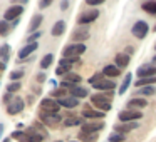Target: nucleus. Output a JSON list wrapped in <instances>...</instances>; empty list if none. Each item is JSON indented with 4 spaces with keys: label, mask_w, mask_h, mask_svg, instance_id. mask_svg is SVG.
I'll return each mask as SVG.
<instances>
[{
    "label": "nucleus",
    "mask_w": 156,
    "mask_h": 142,
    "mask_svg": "<svg viewBox=\"0 0 156 142\" xmlns=\"http://www.w3.org/2000/svg\"><path fill=\"white\" fill-rule=\"evenodd\" d=\"M112 90L109 92H101V94H94L91 95V102L98 110L102 112H109L111 110V99H112Z\"/></svg>",
    "instance_id": "obj_1"
},
{
    "label": "nucleus",
    "mask_w": 156,
    "mask_h": 142,
    "mask_svg": "<svg viewBox=\"0 0 156 142\" xmlns=\"http://www.w3.org/2000/svg\"><path fill=\"white\" fill-rule=\"evenodd\" d=\"M86 52V45L84 44H69L64 47L62 50V57L64 59H69L72 62H77L79 57Z\"/></svg>",
    "instance_id": "obj_2"
},
{
    "label": "nucleus",
    "mask_w": 156,
    "mask_h": 142,
    "mask_svg": "<svg viewBox=\"0 0 156 142\" xmlns=\"http://www.w3.org/2000/svg\"><path fill=\"white\" fill-rule=\"evenodd\" d=\"M131 34H133V37H136L138 40H143V39H146V35L149 34V25L146 24L144 20L134 22V25L131 27Z\"/></svg>",
    "instance_id": "obj_3"
},
{
    "label": "nucleus",
    "mask_w": 156,
    "mask_h": 142,
    "mask_svg": "<svg viewBox=\"0 0 156 142\" xmlns=\"http://www.w3.org/2000/svg\"><path fill=\"white\" fill-rule=\"evenodd\" d=\"M118 119L121 122H138L139 119H143V112L136 109H126L118 114Z\"/></svg>",
    "instance_id": "obj_4"
},
{
    "label": "nucleus",
    "mask_w": 156,
    "mask_h": 142,
    "mask_svg": "<svg viewBox=\"0 0 156 142\" xmlns=\"http://www.w3.org/2000/svg\"><path fill=\"white\" fill-rule=\"evenodd\" d=\"M41 110L51 112V114H59L61 104H59V100H55V99H52V97H45L41 100Z\"/></svg>",
    "instance_id": "obj_5"
},
{
    "label": "nucleus",
    "mask_w": 156,
    "mask_h": 142,
    "mask_svg": "<svg viewBox=\"0 0 156 142\" xmlns=\"http://www.w3.org/2000/svg\"><path fill=\"white\" fill-rule=\"evenodd\" d=\"M98 17H99V10L98 8H91V10L82 12V14L79 15L77 24L79 25H89V24H92L94 20H98Z\"/></svg>",
    "instance_id": "obj_6"
},
{
    "label": "nucleus",
    "mask_w": 156,
    "mask_h": 142,
    "mask_svg": "<svg viewBox=\"0 0 156 142\" xmlns=\"http://www.w3.org/2000/svg\"><path fill=\"white\" fill-rule=\"evenodd\" d=\"M25 107V102L22 100L20 97H12V100L7 104V114L9 115H17L24 110Z\"/></svg>",
    "instance_id": "obj_7"
},
{
    "label": "nucleus",
    "mask_w": 156,
    "mask_h": 142,
    "mask_svg": "<svg viewBox=\"0 0 156 142\" xmlns=\"http://www.w3.org/2000/svg\"><path fill=\"white\" fill-rule=\"evenodd\" d=\"M22 14H24V5H12V7H9L7 10L4 12V20L14 22V20H17Z\"/></svg>",
    "instance_id": "obj_8"
},
{
    "label": "nucleus",
    "mask_w": 156,
    "mask_h": 142,
    "mask_svg": "<svg viewBox=\"0 0 156 142\" xmlns=\"http://www.w3.org/2000/svg\"><path fill=\"white\" fill-rule=\"evenodd\" d=\"M39 119H41V122L45 125H55L62 120V117L59 114H51V112H45V110L39 112Z\"/></svg>",
    "instance_id": "obj_9"
},
{
    "label": "nucleus",
    "mask_w": 156,
    "mask_h": 142,
    "mask_svg": "<svg viewBox=\"0 0 156 142\" xmlns=\"http://www.w3.org/2000/svg\"><path fill=\"white\" fill-rule=\"evenodd\" d=\"M89 27H86V25H82V27H77L74 32H72L71 39L76 42V44H82V42H86L89 39Z\"/></svg>",
    "instance_id": "obj_10"
},
{
    "label": "nucleus",
    "mask_w": 156,
    "mask_h": 142,
    "mask_svg": "<svg viewBox=\"0 0 156 142\" xmlns=\"http://www.w3.org/2000/svg\"><path fill=\"white\" fill-rule=\"evenodd\" d=\"M136 74H138V77H154L156 75V64L153 62V64H144V65H139L138 70H136Z\"/></svg>",
    "instance_id": "obj_11"
},
{
    "label": "nucleus",
    "mask_w": 156,
    "mask_h": 142,
    "mask_svg": "<svg viewBox=\"0 0 156 142\" xmlns=\"http://www.w3.org/2000/svg\"><path fill=\"white\" fill-rule=\"evenodd\" d=\"M72 64H74L72 60H69V59H64V57H62L61 62H59V65H57V69H55V75H57V77H64L67 72H71Z\"/></svg>",
    "instance_id": "obj_12"
},
{
    "label": "nucleus",
    "mask_w": 156,
    "mask_h": 142,
    "mask_svg": "<svg viewBox=\"0 0 156 142\" xmlns=\"http://www.w3.org/2000/svg\"><path fill=\"white\" fill-rule=\"evenodd\" d=\"M92 87H94L96 90H101V92H109V90H114L116 89V84L111 79H101L99 82L92 84Z\"/></svg>",
    "instance_id": "obj_13"
},
{
    "label": "nucleus",
    "mask_w": 156,
    "mask_h": 142,
    "mask_svg": "<svg viewBox=\"0 0 156 142\" xmlns=\"http://www.w3.org/2000/svg\"><path fill=\"white\" fill-rule=\"evenodd\" d=\"M39 49V44L37 42H30V44H25L24 47L19 50V59L20 60H24V59H27V57H30L32 54H34L35 50Z\"/></svg>",
    "instance_id": "obj_14"
},
{
    "label": "nucleus",
    "mask_w": 156,
    "mask_h": 142,
    "mask_svg": "<svg viewBox=\"0 0 156 142\" xmlns=\"http://www.w3.org/2000/svg\"><path fill=\"white\" fill-rule=\"evenodd\" d=\"M139 124L138 122H121V124H116L114 125V132H119V134H129L131 130L138 129Z\"/></svg>",
    "instance_id": "obj_15"
},
{
    "label": "nucleus",
    "mask_w": 156,
    "mask_h": 142,
    "mask_svg": "<svg viewBox=\"0 0 156 142\" xmlns=\"http://www.w3.org/2000/svg\"><path fill=\"white\" fill-rule=\"evenodd\" d=\"M104 122L99 120V122H84V124L81 125V130L82 132H99L104 129Z\"/></svg>",
    "instance_id": "obj_16"
},
{
    "label": "nucleus",
    "mask_w": 156,
    "mask_h": 142,
    "mask_svg": "<svg viewBox=\"0 0 156 142\" xmlns=\"http://www.w3.org/2000/svg\"><path fill=\"white\" fill-rule=\"evenodd\" d=\"M57 100L61 104V107H66V109H74L79 105V99L74 97V95H66V97H61Z\"/></svg>",
    "instance_id": "obj_17"
},
{
    "label": "nucleus",
    "mask_w": 156,
    "mask_h": 142,
    "mask_svg": "<svg viewBox=\"0 0 156 142\" xmlns=\"http://www.w3.org/2000/svg\"><path fill=\"white\" fill-rule=\"evenodd\" d=\"M104 114H106V112L96 110V109L89 107V105H86L84 110H82V117H84V119H104Z\"/></svg>",
    "instance_id": "obj_18"
},
{
    "label": "nucleus",
    "mask_w": 156,
    "mask_h": 142,
    "mask_svg": "<svg viewBox=\"0 0 156 142\" xmlns=\"http://www.w3.org/2000/svg\"><path fill=\"white\" fill-rule=\"evenodd\" d=\"M25 132H27V142H42L45 139V135L42 134V132H39L34 125H32L30 129H27Z\"/></svg>",
    "instance_id": "obj_19"
},
{
    "label": "nucleus",
    "mask_w": 156,
    "mask_h": 142,
    "mask_svg": "<svg viewBox=\"0 0 156 142\" xmlns=\"http://www.w3.org/2000/svg\"><path fill=\"white\" fill-rule=\"evenodd\" d=\"M102 74H104V77L116 79V77H119V75H121V69H119L118 65H114V64H109V65H104Z\"/></svg>",
    "instance_id": "obj_20"
},
{
    "label": "nucleus",
    "mask_w": 156,
    "mask_h": 142,
    "mask_svg": "<svg viewBox=\"0 0 156 142\" xmlns=\"http://www.w3.org/2000/svg\"><path fill=\"white\" fill-rule=\"evenodd\" d=\"M66 22L64 20H57L54 25H52V29H51V35L52 37H61V35H64V32H66Z\"/></svg>",
    "instance_id": "obj_21"
},
{
    "label": "nucleus",
    "mask_w": 156,
    "mask_h": 142,
    "mask_svg": "<svg viewBox=\"0 0 156 142\" xmlns=\"http://www.w3.org/2000/svg\"><path fill=\"white\" fill-rule=\"evenodd\" d=\"M129 60H131L129 54H116V57H114V65H118L119 69H126V67L129 65Z\"/></svg>",
    "instance_id": "obj_22"
},
{
    "label": "nucleus",
    "mask_w": 156,
    "mask_h": 142,
    "mask_svg": "<svg viewBox=\"0 0 156 142\" xmlns=\"http://www.w3.org/2000/svg\"><path fill=\"white\" fill-rule=\"evenodd\" d=\"M42 20H44V17H42L41 14L34 15V17H32V20H30V24H29V27H27V32H29V34H34V32H37L39 27H41V24H42Z\"/></svg>",
    "instance_id": "obj_23"
},
{
    "label": "nucleus",
    "mask_w": 156,
    "mask_h": 142,
    "mask_svg": "<svg viewBox=\"0 0 156 142\" xmlns=\"http://www.w3.org/2000/svg\"><path fill=\"white\" fill-rule=\"evenodd\" d=\"M148 105V100L144 97H134L128 102V109H144Z\"/></svg>",
    "instance_id": "obj_24"
},
{
    "label": "nucleus",
    "mask_w": 156,
    "mask_h": 142,
    "mask_svg": "<svg viewBox=\"0 0 156 142\" xmlns=\"http://www.w3.org/2000/svg\"><path fill=\"white\" fill-rule=\"evenodd\" d=\"M79 140L81 142H96L98 140V132H79Z\"/></svg>",
    "instance_id": "obj_25"
},
{
    "label": "nucleus",
    "mask_w": 156,
    "mask_h": 142,
    "mask_svg": "<svg viewBox=\"0 0 156 142\" xmlns=\"http://www.w3.org/2000/svg\"><path fill=\"white\" fill-rule=\"evenodd\" d=\"M141 8L149 15H156V0H146V2H143Z\"/></svg>",
    "instance_id": "obj_26"
},
{
    "label": "nucleus",
    "mask_w": 156,
    "mask_h": 142,
    "mask_svg": "<svg viewBox=\"0 0 156 142\" xmlns=\"http://www.w3.org/2000/svg\"><path fill=\"white\" fill-rule=\"evenodd\" d=\"M10 52H12V49H10V45H9V44L0 45V60L4 62V64H7V62H9V59H10Z\"/></svg>",
    "instance_id": "obj_27"
},
{
    "label": "nucleus",
    "mask_w": 156,
    "mask_h": 142,
    "mask_svg": "<svg viewBox=\"0 0 156 142\" xmlns=\"http://www.w3.org/2000/svg\"><path fill=\"white\" fill-rule=\"evenodd\" d=\"M71 95H74V97H77V99H84L89 95V92H87V89L81 87V85H74V87L71 89Z\"/></svg>",
    "instance_id": "obj_28"
},
{
    "label": "nucleus",
    "mask_w": 156,
    "mask_h": 142,
    "mask_svg": "<svg viewBox=\"0 0 156 142\" xmlns=\"http://www.w3.org/2000/svg\"><path fill=\"white\" fill-rule=\"evenodd\" d=\"M153 84H156V75L154 77H141V79H138V80L134 82V85L136 87H144V85H153Z\"/></svg>",
    "instance_id": "obj_29"
},
{
    "label": "nucleus",
    "mask_w": 156,
    "mask_h": 142,
    "mask_svg": "<svg viewBox=\"0 0 156 142\" xmlns=\"http://www.w3.org/2000/svg\"><path fill=\"white\" fill-rule=\"evenodd\" d=\"M62 80H66V82H71V84H74V85H77L79 82L82 80L81 79V75L79 74H76V72H67V74L62 77Z\"/></svg>",
    "instance_id": "obj_30"
},
{
    "label": "nucleus",
    "mask_w": 156,
    "mask_h": 142,
    "mask_svg": "<svg viewBox=\"0 0 156 142\" xmlns=\"http://www.w3.org/2000/svg\"><path fill=\"white\" fill-rule=\"evenodd\" d=\"M138 94L141 97H149V95H154L156 94V87L153 85H144V87H139L138 89Z\"/></svg>",
    "instance_id": "obj_31"
},
{
    "label": "nucleus",
    "mask_w": 156,
    "mask_h": 142,
    "mask_svg": "<svg viewBox=\"0 0 156 142\" xmlns=\"http://www.w3.org/2000/svg\"><path fill=\"white\" fill-rule=\"evenodd\" d=\"M131 80H133V75H131V74H126V75H124V80H122L121 87H119V90H118V94H119V95L126 94V90H128L129 85H131Z\"/></svg>",
    "instance_id": "obj_32"
},
{
    "label": "nucleus",
    "mask_w": 156,
    "mask_h": 142,
    "mask_svg": "<svg viewBox=\"0 0 156 142\" xmlns=\"http://www.w3.org/2000/svg\"><path fill=\"white\" fill-rule=\"evenodd\" d=\"M52 62H54V55L52 54H45L44 57H42V60H41V69H49L52 65Z\"/></svg>",
    "instance_id": "obj_33"
},
{
    "label": "nucleus",
    "mask_w": 156,
    "mask_h": 142,
    "mask_svg": "<svg viewBox=\"0 0 156 142\" xmlns=\"http://www.w3.org/2000/svg\"><path fill=\"white\" fill-rule=\"evenodd\" d=\"M84 122H82V119L79 117H67L64 120V125L66 127H74V125H82Z\"/></svg>",
    "instance_id": "obj_34"
},
{
    "label": "nucleus",
    "mask_w": 156,
    "mask_h": 142,
    "mask_svg": "<svg viewBox=\"0 0 156 142\" xmlns=\"http://www.w3.org/2000/svg\"><path fill=\"white\" fill-rule=\"evenodd\" d=\"M108 140L109 142H124L126 140V135L124 134H119V132H112V134H109Z\"/></svg>",
    "instance_id": "obj_35"
},
{
    "label": "nucleus",
    "mask_w": 156,
    "mask_h": 142,
    "mask_svg": "<svg viewBox=\"0 0 156 142\" xmlns=\"http://www.w3.org/2000/svg\"><path fill=\"white\" fill-rule=\"evenodd\" d=\"M9 32H10V22L0 20V35L5 37V35H9Z\"/></svg>",
    "instance_id": "obj_36"
},
{
    "label": "nucleus",
    "mask_w": 156,
    "mask_h": 142,
    "mask_svg": "<svg viewBox=\"0 0 156 142\" xmlns=\"http://www.w3.org/2000/svg\"><path fill=\"white\" fill-rule=\"evenodd\" d=\"M22 77H24V70H20V69H15V70L10 72V75H9V79H10L12 82H19Z\"/></svg>",
    "instance_id": "obj_37"
},
{
    "label": "nucleus",
    "mask_w": 156,
    "mask_h": 142,
    "mask_svg": "<svg viewBox=\"0 0 156 142\" xmlns=\"http://www.w3.org/2000/svg\"><path fill=\"white\" fill-rule=\"evenodd\" d=\"M12 137L17 139L19 142H27V132H22V130H14L12 132Z\"/></svg>",
    "instance_id": "obj_38"
},
{
    "label": "nucleus",
    "mask_w": 156,
    "mask_h": 142,
    "mask_svg": "<svg viewBox=\"0 0 156 142\" xmlns=\"http://www.w3.org/2000/svg\"><path fill=\"white\" fill-rule=\"evenodd\" d=\"M20 89H22L20 82H12V84L7 85V92H9V94H15V92H19Z\"/></svg>",
    "instance_id": "obj_39"
},
{
    "label": "nucleus",
    "mask_w": 156,
    "mask_h": 142,
    "mask_svg": "<svg viewBox=\"0 0 156 142\" xmlns=\"http://www.w3.org/2000/svg\"><path fill=\"white\" fill-rule=\"evenodd\" d=\"M67 95V89H55L54 92H52V97H57V99H61V97H66Z\"/></svg>",
    "instance_id": "obj_40"
},
{
    "label": "nucleus",
    "mask_w": 156,
    "mask_h": 142,
    "mask_svg": "<svg viewBox=\"0 0 156 142\" xmlns=\"http://www.w3.org/2000/svg\"><path fill=\"white\" fill-rule=\"evenodd\" d=\"M41 35H42V34H41L39 30H37V32H34V34H29V37H27V44H30V42H37V39L41 37Z\"/></svg>",
    "instance_id": "obj_41"
},
{
    "label": "nucleus",
    "mask_w": 156,
    "mask_h": 142,
    "mask_svg": "<svg viewBox=\"0 0 156 142\" xmlns=\"http://www.w3.org/2000/svg\"><path fill=\"white\" fill-rule=\"evenodd\" d=\"M101 79H104V74H102V72H99V74H96V75H92L91 79H89V84H96V82H99L101 80Z\"/></svg>",
    "instance_id": "obj_42"
},
{
    "label": "nucleus",
    "mask_w": 156,
    "mask_h": 142,
    "mask_svg": "<svg viewBox=\"0 0 156 142\" xmlns=\"http://www.w3.org/2000/svg\"><path fill=\"white\" fill-rule=\"evenodd\" d=\"M52 2H54V0H41V2H39V8H41V10H44V8L51 7Z\"/></svg>",
    "instance_id": "obj_43"
},
{
    "label": "nucleus",
    "mask_w": 156,
    "mask_h": 142,
    "mask_svg": "<svg viewBox=\"0 0 156 142\" xmlns=\"http://www.w3.org/2000/svg\"><path fill=\"white\" fill-rule=\"evenodd\" d=\"M106 0H86V4L91 5V7H98V5H102Z\"/></svg>",
    "instance_id": "obj_44"
},
{
    "label": "nucleus",
    "mask_w": 156,
    "mask_h": 142,
    "mask_svg": "<svg viewBox=\"0 0 156 142\" xmlns=\"http://www.w3.org/2000/svg\"><path fill=\"white\" fill-rule=\"evenodd\" d=\"M69 8V0H62L61 2V10L64 12V10H67Z\"/></svg>",
    "instance_id": "obj_45"
},
{
    "label": "nucleus",
    "mask_w": 156,
    "mask_h": 142,
    "mask_svg": "<svg viewBox=\"0 0 156 142\" xmlns=\"http://www.w3.org/2000/svg\"><path fill=\"white\" fill-rule=\"evenodd\" d=\"M44 80H45V74H44V72H41V74L37 75V82H39V84H42Z\"/></svg>",
    "instance_id": "obj_46"
},
{
    "label": "nucleus",
    "mask_w": 156,
    "mask_h": 142,
    "mask_svg": "<svg viewBox=\"0 0 156 142\" xmlns=\"http://www.w3.org/2000/svg\"><path fill=\"white\" fill-rule=\"evenodd\" d=\"M133 52H134V49H133V47H126V54H133Z\"/></svg>",
    "instance_id": "obj_47"
},
{
    "label": "nucleus",
    "mask_w": 156,
    "mask_h": 142,
    "mask_svg": "<svg viewBox=\"0 0 156 142\" xmlns=\"http://www.w3.org/2000/svg\"><path fill=\"white\" fill-rule=\"evenodd\" d=\"M2 134H4V125L0 124V137H2Z\"/></svg>",
    "instance_id": "obj_48"
},
{
    "label": "nucleus",
    "mask_w": 156,
    "mask_h": 142,
    "mask_svg": "<svg viewBox=\"0 0 156 142\" xmlns=\"http://www.w3.org/2000/svg\"><path fill=\"white\" fill-rule=\"evenodd\" d=\"M4 142H10V139H4Z\"/></svg>",
    "instance_id": "obj_49"
},
{
    "label": "nucleus",
    "mask_w": 156,
    "mask_h": 142,
    "mask_svg": "<svg viewBox=\"0 0 156 142\" xmlns=\"http://www.w3.org/2000/svg\"><path fill=\"white\" fill-rule=\"evenodd\" d=\"M153 62H154V64H156V55H154V57H153Z\"/></svg>",
    "instance_id": "obj_50"
},
{
    "label": "nucleus",
    "mask_w": 156,
    "mask_h": 142,
    "mask_svg": "<svg viewBox=\"0 0 156 142\" xmlns=\"http://www.w3.org/2000/svg\"><path fill=\"white\" fill-rule=\"evenodd\" d=\"M153 32H156V25H154V29H153Z\"/></svg>",
    "instance_id": "obj_51"
},
{
    "label": "nucleus",
    "mask_w": 156,
    "mask_h": 142,
    "mask_svg": "<svg viewBox=\"0 0 156 142\" xmlns=\"http://www.w3.org/2000/svg\"><path fill=\"white\" fill-rule=\"evenodd\" d=\"M71 142H81V140H71Z\"/></svg>",
    "instance_id": "obj_52"
},
{
    "label": "nucleus",
    "mask_w": 156,
    "mask_h": 142,
    "mask_svg": "<svg viewBox=\"0 0 156 142\" xmlns=\"http://www.w3.org/2000/svg\"><path fill=\"white\" fill-rule=\"evenodd\" d=\"M55 142H62V140H55Z\"/></svg>",
    "instance_id": "obj_53"
},
{
    "label": "nucleus",
    "mask_w": 156,
    "mask_h": 142,
    "mask_svg": "<svg viewBox=\"0 0 156 142\" xmlns=\"http://www.w3.org/2000/svg\"><path fill=\"white\" fill-rule=\"evenodd\" d=\"M154 50H156V45H154Z\"/></svg>",
    "instance_id": "obj_54"
}]
</instances>
